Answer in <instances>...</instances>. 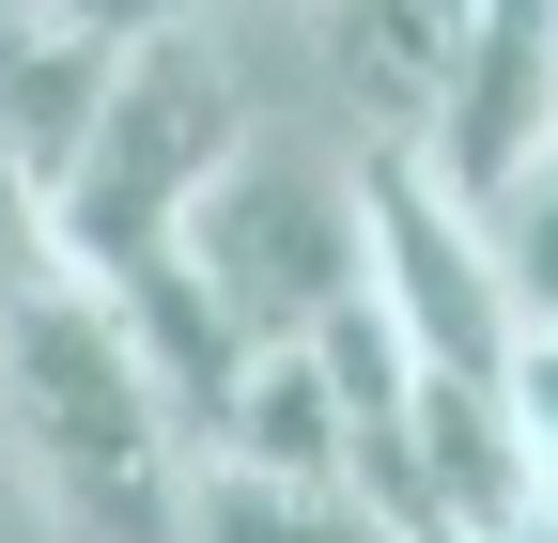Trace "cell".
<instances>
[{
	"label": "cell",
	"mask_w": 558,
	"mask_h": 543,
	"mask_svg": "<svg viewBox=\"0 0 558 543\" xmlns=\"http://www.w3.org/2000/svg\"><path fill=\"white\" fill-rule=\"evenodd\" d=\"M0 435L47 482L62 543H186V420L156 403L109 295L47 280L32 311H0Z\"/></svg>",
	"instance_id": "cell-1"
},
{
	"label": "cell",
	"mask_w": 558,
	"mask_h": 543,
	"mask_svg": "<svg viewBox=\"0 0 558 543\" xmlns=\"http://www.w3.org/2000/svg\"><path fill=\"white\" fill-rule=\"evenodd\" d=\"M233 141H248V79H233V47H218V0H202L186 32H156V47L109 62L78 156L47 171V249H62V280H78V295H124L140 264H171L186 202L233 171Z\"/></svg>",
	"instance_id": "cell-2"
},
{
	"label": "cell",
	"mask_w": 558,
	"mask_h": 543,
	"mask_svg": "<svg viewBox=\"0 0 558 543\" xmlns=\"http://www.w3.org/2000/svg\"><path fill=\"white\" fill-rule=\"evenodd\" d=\"M171 280L218 311L248 358H295V342H326V326L373 295L357 171H341V156H311V141H279V124H248V141H233V171L186 202Z\"/></svg>",
	"instance_id": "cell-3"
},
{
	"label": "cell",
	"mask_w": 558,
	"mask_h": 543,
	"mask_svg": "<svg viewBox=\"0 0 558 543\" xmlns=\"http://www.w3.org/2000/svg\"><path fill=\"white\" fill-rule=\"evenodd\" d=\"M357 233H373V326L403 373H450V388H512L527 373V326L481 264V218H450L403 156H357Z\"/></svg>",
	"instance_id": "cell-4"
},
{
	"label": "cell",
	"mask_w": 558,
	"mask_h": 543,
	"mask_svg": "<svg viewBox=\"0 0 558 543\" xmlns=\"http://www.w3.org/2000/svg\"><path fill=\"white\" fill-rule=\"evenodd\" d=\"M94 94H109V47H78V32H47V16H16V0H0V171H16L32 202H47L62 156H78Z\"/></svg>",
	"instance_id": "cell-5"
},
{
	"label": "cell",
	"mask_w": 558,
	"mask_h": 543,
	"mask_svg": "<svg viewBox=\"0 0 558 543\" xmlns=\"http://www.w3.org/2000/svg\"><path fill=\"white\" fill-rule=\"evenodd\" d=\"M481 264H497V295H512V326L527 342H558V141L527 156V186L481 218Z\"/></svg>",
	"instance_id": "cell-6"
},
{
	"label": "cell",
	"mask_w": 558,
	"mask_h": 543,
	"mask_svg": "<svg viewBox=\"0 0 558 543\" xmlns=\"http://www.w3.org/2000/svg\"><path fill=\"white\" fill-rule=\"evenodd\" d=\"M16 16H47V32H78V47H109V62H124V47H156V32H186L202 0H16Z\"/></svg>",
	"instance_id": "cell-7"
}]
</instances>
